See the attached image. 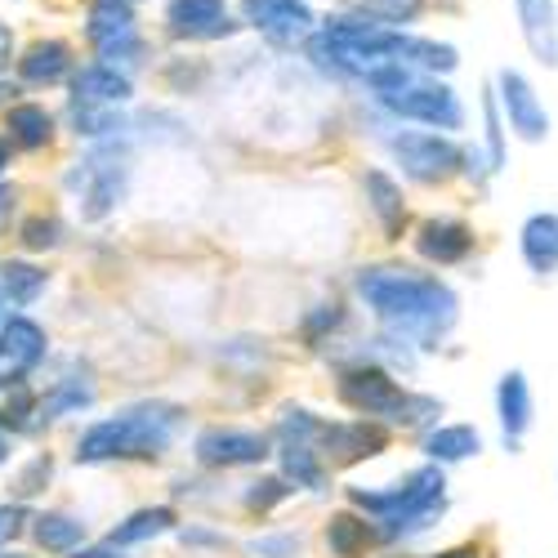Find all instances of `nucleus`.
Masks as SVG:
<instances>
[{"label":"nucleus","mask_w":558,"mask_h":558,"mask_svg":"<svg viewBox=\"0 0 558 558\" xmlns=\"http://www.w3.org/2000/svg\"><path fill=\"white\" fill-rule=\"evenodd\" d=\"M357 295L371 317L421 349H438V340L456 327L460 300L438 272H415L402 264H376L357 272Z\"/></svg>","instance_id":"obj_1"},{"label":"nucleus","mask_w":558,"mask_h":558,"mask_svg":"<svg viewBox=\"0 0 558 558\" xmlns=\"http://www.w3.org/2000/svg\"><path fill=\"white\" fill-rule=\"evenodd\" d=\"M179 407L170 402H134L108 421H95L76 442V464H108V460H157L170 451L179 434Z\"/></svg>","instance_id":"obj_2"},{"label":"nucleus","mask_w":558,"mask_h":558,"mask_svg":"<svg viewBox=\"0 0 558 558\" xmlns=\"http://www.w3.org/2000/svg\"><path fill=\"white\" fill-rule=\"evenodd\" d=\"M349 500L357 509H366V519L380 523L385 541L421 536L447 514V478H442V464H425V470L407 474L402 483H393L385 492L349 487Z\"/></svg>","instance_id":"obj_3"},{"label":"nucleus","mask_w":558,"mask_h":558,"mask_svg":"<svg viewBox=\"0 0 558 558\" xmlns=\"http://www.w3.org/2000/svg\"><path fill=\"white\" fill-rule=\"evenodd\" d=\"M366 85L376 89V104L402 121H415V125H429V130H442V134H456L464 130V104L460 95L429 76V72H415L407 63H385L366 76Z\"/></svg>","instance_id":"obj_4"},{"label":"nucleus","mask_w":558,"mask_h":558,"mask_svg":"<svg viewBox=\"0 0 558 558\" xmlns=\"http://www.w3.org/2000/svg\"><path fill=\"white\" fill-rule=\"evenodd\" d=\"M336 398L362 415V421H376V425H429L442 415V402L438 398H425V393H411L402 389L385 366H371V362H357V366H344L340 380H336Z\"/></svg>","instance_id":"obj_5"},{"label":"nucleus","mask_w":558,"mask_h":558,"mask_svg":"<svg viewBox=\"0 0 558 558\" xmlns=\"http://www.w3.org/2000/svg\"><path fill=\"white\" fill-rule=\"evenodd\" d=\"M125 183H130V157L117 153V144L85 153L68 174V189L76 193V206H81L85 219L112 215L125 197Z\"/></svg>","instance_id":"obj_6"},{"label":"nucleus","mask_w":558,"mask_h":558,"mask_svg":"<svg viewBox=\"0 0 558 558\" xmlns=\"http://www.w3.org/2000/svg\"><path fill=\"white\" fill-rule=\"evenodd\" d=\"M389 153L402 166V174L411 183H425V189L447 183L464 170V148L442 130H398L389 138Z\"/></svg>","instance_id":"obj_7"},{"label":"nucleus","mask_w":558,"mask_h":558,"mask_svg":"<svg viewBox=\"0 0 558 558\" xmlns=\"http://www.w3.org/2000/svg\"><path fill=\"white\" fill-rule=\"evenodd\" d=\"M85 45L95 50V63H134L144 54L134 0H89L85 10Z\"/></svg>","instance_id":"obj_8"},{"label":"nucleus","mask_w":558,"mask_h":558,"mask_svg":"<svg viewBox=\"0 0 558 558\" xmlns=\"http://www.w3.org/2000/svg\"><path fill=\"white\" fill-rule=\"evenodd\" d=\"M492 89H496V104H500V117H505L509 134L523 138V144H545L549 138V108L541 104L536 85L519 68H500Z\"/></svg>","instance_id":"obj_9"},{"label":"nucleus","mask_w":558,"mask_h":558,"mask_svg":"<svg viewBox=\"0 0 558 558\" xmlns=\"http://www.w3.org/2000/svg\"><path fill=\"white\" fill-rule=\"evenodd\" d=\"M161 23L174 40L189 45H210V40H228L242 27V19L232 14L228 0H166Z\"/></svg>","instance_id":"obj_10"},{"label":"nucleus","mask_w":558,"mask_h":558,"mask_svg":"<svg viewBox=\"0 0 558 558\" xmlns=\"http://www.w3.org/2000/svg\"><path fill=\"white\" fill-rule=\"evenodd\" d=\"M242 23L272 45H304L317 32L308 0H242Z\"/></svg>","instance_id":"obj_11"},{"label":"nucleus","mask_w":558,"mask_h":558,"mask_svg":"<svg viewBox=\"0 0 558 558\" xmlns=\"http://www.w3.org/2000/svg\"><path fill=\"white\" fill-rule=\"evenodd\" d=\"M45 349H50V340H45L40 322H32L27 313H14L5 327H0V393L19 389L40 366Z\"/></svg>","instance_id":"obj_12"},{"label":"nucleus","mask_w":558,"mask_h":558,"mask_svg":"<svg viewBox=\"0 0 558 558\" xmlns=\"http://www.w3.org/2000/svg\"><path fill=\"white\" fill-rule=\"evenodd\" d=\"M313 447L322 451V460H331V464H357V460H371V456H380L389 447V429L357 415V421L322 425Z\"/></svg>","instance_id":"obj_13"},{"label":"nucleus","mask_w":558,"mask_h":558,"mask_svg":"<svg viewBox=\"0 0 558 558\" xmlns=\"http://www.w3.org/2000/svg\"><path fill=\"white\" fill-rule=\"evenodd\" d=\"M193 456L210 470H242V464H264L272 456V442L255 429H202Z\"/></svg>","instance_id":"obj_14"},{"label":"nucleus","mask_w":558,"mask_h":558,"mask_svg":"<svg viewBox=\"0 0 558 558\" xmlns=\"http://www.w3.org/2000/svg\"><path fill=\"white\" fill-rule=\"evenodd\" d=\"M19 85H32V89H54L63 81L76 76V50L63 40V36H40L32 40L27 50L19 54Z\"/></svg>","instance_id":"obj_15"},{"label":"nucleus","mask_w":558,"mask_h":558,"mask_svg":"<svg viewBox=\"0 0 558 558\" xmlns=\"http://www.w3.org/2000/svg\"><path fill=\"white\" fill-rule=\"evenodd\" d=\"M415 251H421V259H429L438 268L464 264L474 255V228L464 219H451V215L425 219L421 228H415Z\"/></svg>","instance_id":"obj_16"},{"label":"nucleus","mask_w":558,"mask_h":558,"mask_svg":"<svg viewBox=\"0 0 558 558\" xmlns=\"http://www.w3.org/2000/svg\"><path fill=\"white\" fill-rule=\"evenodd\" d=\"M130 99H134V81H130L125 68L85 63L72 76V104H85V108H121Z\"/></svg>","instance_id":"obj_17"},{"label":"nucleus","mask_w":558,"mask_h":558,"mask_svg":"<svg viewBox=\"0 0 558 558\" xmlns=\"http://www.w3.org/2000/svg\"><path fill=\"white\" fill-rule=\"evenodd\" d=\"M514 19L532 59L558 68V0H514Z\"/></svg>","instance_id":"obj_18"},{"label":"nucleus","mask_w":558,"mask_h":558,"mask_svg":"<svg viewBox=\"0 0 558 558\" xmlns=\"http://www.w3.org/2000/svg\"><path fill=\"white\" fill-rule=\"evenodd\" d=\"M532 385L523 371H505L500 385H496V415H500V434H505V447L514 451L527 429H532Z\"/></svg>","instance_id":"obj_19"},{"label":"nucleus","mask_w":558,"mask_h":558,"mask_svg":"<svg viewBox=\"0 0 558 558\" xmlns=\"http://www.w3.org/2000/svg\"><path fill=\"white\" fill-rule=\"evenodd\" d=\"M362 189H366V206L376 215L380 232L389 242H402L407 232V197H402V183L389 170H366L362 174Z\"/></svg>","instance_id":"obj_20"},{"label":"nucleus","mask_w":558,"mask_h":558,"mask_svg":"<svg viewBox=\"0 0 558 558\" xmlns=\"http://www.w3.org/2000/svg\"><path fill=\"white\" fill-rule=\"evenodd\" d=\"M519 255L541 277L558 272V215L554 210H536V215L523 219V228H519Z\"/></svg>","instance_id":"obj_21"},{"label":"nucleus","mask_w":558,"mask_h":558,"mask_svg":"<svg viewBox=\"0 0 558 558\" xmlns=\"http://www.w3.org/2000/svg\"><path fill=\"white\" fill-rule=\"evenodd\" d=\"M54 130H59V121H54V112L45 104H14V108H5V138L19 153L50 148Z\"/></svg>","instance_id":"obj_22"},{"label":"nucleus","mask_w":558,"mask_h":558,"mask_svg":"<svg viewBox=\"0 0 558 558\" xmlns=\"http://www.w3.org/2000/svg\"><path fill=\"white\" fill-rule=\"evenodd\" d=\"M385 541L376 519H362V514H336L327 523V545L336 558H366V549Z\"/></svg>","instance_id":"obj_23"},{"label":"nucleus","mask_w":558,"mask_h":558,"mask_svg":"<svg viewBox=\"0 0 558 558\" xmlns=\"http://www.w3.org/2000/svg\"><path fill=\"white\" fill-rule=\"evenodd\" d=\"M421 447L434 464H456V460H470V456L483 451V434L474 425H438V429L425 434Z\"/></svg>","instance_id":"obj_24"},{"label":"nucleus","mask_w":558,"mask_h":558,"mask_svg":"<svg viewBox=\"0 0 558 558\" xmlns=\"http://www.w3.org/2000/svg\"><path fill=\"white\" fill-rule=\"evenodd\" d=\"M174 523H179V514L170 505H148V509H134V514L125 519V523H117L112 532H108V541L112 545H144V541H153V536H166V532H174Z\"/></svg>","instance_id":"obj_25"},{"label":"nucleus","mask_w":558,"mask_h":558,"mask_svg":"<svg viewBox=\"0 0 558 558\" xmlns=\"http://www.w3.org/2000/svg\"><path fill=\"white\" fill-rule=\"evenodd\" d=\"M45 287H50V272L45 268H36L27 259H5L0 264V291H5V300L14 308H32L45 295Z\"/></svg>","instance_id":"obj_26"},{"label":"nucleus","mask_w":558,"mask_h":558,"mask_svg":"<svg viewBox=\"0 0 558 558\" xmlns=\"http://www.w3.org/2000/svg\"><path fill=\"white\" fill-rule=\"evenodd\" d=\"M282 474L295 487L322 492L327 487V460H322V451L313 442H282Z\"/></svg>","instance_id":"obj_27"},{"label":"nucleus","mask_w":558,"mask_h":558,"mask_svg":"<svg viewBox=\"0 0 558 558\" xmlns=\"http://www.w3.org/2000/svg\"><path fill=\"white\" fill-rule=\"evenodd\" d=\"M344 5L357 19L398 27V32H411V23H421V14H425V0H344Z\"/></svg>","instance_id":"obj_28"},{"label":"nucleus","mask_w":558,"mask_h":558,"mask_svg":"<svg viewBox=\"0 0 558 558\" xmlns=\"http://www.w3.org/2000/svg\"><path fill=\"white\" fill-rule=\"evenodd\" d=\"M36 527V545L50 549V554H76L85 545V523L72 519V514H36L32 519Z\"/></svg>","instance_id":"obj_29"},{"label":"nucleus","mask_w":558,"mask_h":558,"mask_svg":"<svg viewBox=\"0 0 558 558\" xmlns=\"http://www.w3.org/2000/svg\"><path fill=\"white\" fill-rule=\"evenodd\" d=\"M89 402H95V385L81 376H63L54 380L50 393H40V421H63L72 411H85Z\"/></svg>","instance_id":"obj_30"},{"label":"nucleus","mask_w":558,"mask_h":558,"mask_svg":"<svg viewBox=\"0 0 558 558\" xmlns=\"http://www.w3.org/2000/svg\"><path fill=\"white\" fill-rule=\"evenodd\" d=\"M19 242H23V251H54L63 242V223L54 215H32L19 228Z\"/></svg>","instance_id":"obj_31"},{"label":"nucleus","mask_w":558,"mask_h":558,"mask_svg":"<svg viewBox=\"0 0 558 558\" xmlns=\"http://www.w3.org/2000/svg\"><path fill=\"white\" fill-rule=\"evenodd\" d=\"M483 125H487V157H492V170H505V125H500L496 89H487V99H483Z\"/></svg>","instance_id":"obj_32"},{"label":"nucleus","mask_w":558,"mask_h":558,"mask_svg":"<svg viewBox=\"0 0 558 558\" xmlns=\"http://www.w3.org/2000/svg\"><path fill=\"white\" fill-rule=\"evenodd\" d=\"M291 496V487H287V478H264V483H251V492H246V505L251 509H272L277 500H287Z\"/></svg>","instance_id":"obj_33"},{"label":"nucleus","mask_w":558,"mask_h":558,"mask_svg":"<svg viewBox=\"0 0 558 558\" xmlns=\"http://www.w3.org/2000/svg\"><path fill=\"white\" fill-rule=\"evenodd\" d=\"M40 478H50V456H36V460L27 464V470L19 474V496H32V492H40V487H36Z\"/></svg>","instance_id":"obj_34"},{"label":"nucleus","mask_w":558,"mask_h":558,"mask_svg":"<svg viewBox=\"0 0 558 558\" xmlns=\"http://www.w3.org/2000/svg\"><path fill=\"white\" fill-rule=\"evenodd\" d=\"M10 63H19V54H14V27L0 19V76H10Z\"/></svg>","instance_id":"obj_35"},{"label":"nucleus","mask_w":558,"mask_h":558,"mask_svg":"<svg viewBox=\"0 0 558 558\" xmlns=\"http://www.w3.org/2000/svg\"><path fill=\"white\" fill-rule=\"evenodd\" d=\"M72 558H125V554H121V545H112V541H104V545H89V549L81 545V549H76Z\"/></svg>","instance_id":"obj_36"},{"label":"nucleus","mask_w":558,"mask_h":558,"mask_svg":"<svg viewBox=\"0 0 558 558\" xmlns=\"http://www.w3.org/2000/svg\"><path fill=\"white\" fill-rule=\"evenodd\" d=\"M291 549H295L291 536H282V541H255V554H272V558H287Z\"/></svg>","instance_id":"obj_37"},{"label":"nucleus","mask_w":558,"mask_h":558,"mask_svg":"<svg viewBox=\"0 0 558 558\" xmlns=\"http://www.w3.org/2000/svg\"><path fill=\"white\" fill-rule=\"evenodd\" d=\"M19 519H23V509H19V505H0V541H5V536L19 527Z\"/></svg>","instance_id":"obj_38"},{"label":"nucleus","mask_w":558,"mask_h":558,"mask_svg":"<svg viewBox=\"0 0 558 558\" xmlns=\"http://www.w3.org/2000/svg\"><path fill=\"white\" fill-rule=\"evenodd\" d=\"M19 81H10V76H0V108H14V99H19Z\"/></svg>","instance_id":"obj_39"},{"label":"nucleus","mask_w":558,"mask_h":558,"mask_svg":"<svg viewBox=\"0 0 558 558\" xmlns=\"http://www.w3.org/2000/svg\"><path fill=\"white\" fill-rule=\"evenodd\" d=\"M10 210H14V189L10 183H0V223L10 219Z\"/></svg>","instance_id":"obj_40"},{"label":"nucleus","mask_w":558,"mask_h":558,"mask_svg":"<svg viewBox=\"0 0 558 558\" xmlns=\"http://www.w3.org/2000/svg\"><path fill=\"white\" fill-rule=\"evenodd\" d=\"M10 161H14V144H10V138H5V134H0V174H5V170H10Z\"/></svg>","instance_id":"obj_41"},{"label":"nucleus","mask_w":558,"mask_h":558,"mask_svg":"<svg viewBox=\"0 0 558 558\" xmlns=\"http://www.w3.org/2000/svg\"><path fill=\"white\" fill-rule=\"evenodd\" d=\"M10 451H14L10 447V434H5V425H0V464H10Z\"/></svg>","instance_id":"obj_42"},{"label":"nucleus","mask_w":558,"mask_h":558,"mask_svg":"<svg viewBox=\"0 0 558 558\" xmlns=\"http://www.w3.org/2000/svg\"><path fill=\"white\" fill-rule=\"evenodd\" d=\"M438 558H478L474 549H451V554H438Z\"/></svg>","instance_id":"obj_43"},{"label":"nucleus","mask_w":558,"mask_h":558,"mask_svg":"<svg viewBox=\"0 0 558 558\" xmlns=\"http://www.w3.org/2000/svg\"><path fill=\"white\" fill-rule=\"evenodd\" d=\"M5 322H10V317H5V291H0V327H5Z\"/></svg>","instance_id":"obj_44"},{"label":"nucleus","mask_w":558,"mask_h":558,"mask_svg":"<svg viewBox=\"0 0 558 558\" xmlns=\"http://www.w3.org/2000/svg\"><path fill=\"white\" fill-rule=\"evenodd\" d=\"M10 558H23V554H10Z\"/></svg>","instance_id":"obj_45"}]
</instances>
